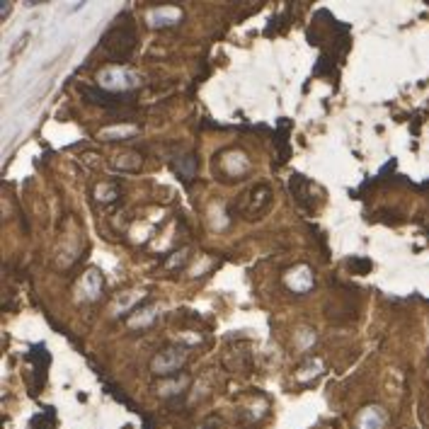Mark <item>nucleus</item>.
I'll use <instances>...</instances> for the list:
<instances>
[{
	"label": "nucleus",
	"instance_id": "1",
	"mask_svg": "<svg viewBox=\"0 0 429 429\" xmlns=\"http://www.w3.org/2000/svg\"><path fill=\"white\" fill-rule=\"evenodd\" d=\"M95 83L99 90L109 92V95H124V92H131L134 87L141 83V78L131 68L116 63V66H107V68L97 70Z\"/></svg>",
	"mask_w": 429,
	"mask_h": 429
},
{
	"label": "nucleus",
	"instance_id": "2",
	"mask_svg": "<svg viewBox=\"0 0 429 429\" xmlns=\"http://www.w3.org/2000/svg\"><path fill=\"white\" fill-rule=\"evenodd\" d=\"M187 359H190V349L185 344H168L153 354L151 374L156 379H168V376L178 374L180 369H185Z\"/></svg>",
	"mask_w": 429,
	"mask_h": 429
},
{
	"label": "nucleus",
	"instance_id": "15",
	"mask_svg": "<svg viewBox=\"0 0 429 429\" xmlns=\"http://www.w3.org/2000/svg\"><path fill=\"white\" fill-rule=\"evenodd\" d=\"M95 199L99 204H114L116 199H121V192L116 185H109V182H102V185L95 187Z\"/></svg>",
	"mask_w": 429,
	"mask_h": 429
},
{
	"label": "nucleus",
	"instance_id": "13",
	"mask_svg": "<svg viewBox=\"0 0 429 429\" xmlns=\"http://www.w3.org/2000/svg\"><path fill=\"white\" fill-rule=\"evenodd\" d=\"M175 170H178V175L185 182H190L194 178V173H197V158H194V153H185V156L178 158V163H175Z\"/></svg>",
	"mask_w": 429,
	"mask_h": 429
},
{
	"label": "nucleus",
	"instance_id": "19",
	"mask_svg": "<svg viewBox=\"0 0 429 429\" xmlns=\"http://www.w3.org/2000/svg\"><path fill=\"white\" fill-rule=\"evenodd\" d=\"M197 429H223L221 415H209V417H204V420L197 425Z\"/></svg>",
	"mask_w": 429,
	"mask_h": 429
},
{
	"label": "nucleus",
	"instance_id": "17",
	"mask_svg": "<svg viewBox=\"0 0 429 429\" xmlns=\"http://www.w3.org/2000/svg\"><path fill=\"white\" fill-rule=\"evenodd\" d=\"M139 298H141L139 291H129V293H124V296L116 298V310H119V313H129V310H131V305L139 303Z\"/></svg>",
	"mask_w": 429,
	"mask_h": 429
},
{
	"label": "nucleus",
	"instance_id": "3",
	"mask_svg": "<svg viewBox=\"0 0 429 429\" xmlns=\"http://www.w3.org/2000/svg\"><path fill=\"white\" fill-rule=\"evenodd\" d=\"M274 204V192L267 182H260L252 190L243 194V202H240V211L248 221H260Z\"/></svg>",
	"mask_w": 429,
	"mask_h": 429
},
{
	"label": "nucleus",
	"instance_id": "7",
	"mask_svg": "<svg viewBox=\"0 0 429 429\" xmlns=\"http://www.w3.org/2000/svg\"><path fill=\"white\" fill-rule=\"evenodd\" d=\"M284 284L289 286L293 293H308L315 284L313 269H310L308 264H296V267H291L289 272H286Z\"/></svg>",
	"mask_w": 429,
	"mask_h": 429
},
{
	"label": "nucleus",
	"instance_id": "6",
	"mask_svg": "<svg viewBox=\"0 0 429 429\" xmlns=\"http://www.w3.org/2000/svg\"><path fill=\"white\" fill-rule=\"evenodd\" d=\"M182 20V10L175 5H161V8H153L146 13V25L151 29H168L175 27Z\"/></svg>",
	"mask_w": 429,
	"mask_h": 429
},
{
	"label": "nucleus",
	"instance_id": "4",
	"mask_svg": "<svg viewBox=\"0 0 429 429\" xmlns=\"http://www.w3.org/2000/svg\"><path fill=\"white\" fill-rule=\"evenodd\" d=\"M104 54L114 61H126L136 49V34L131 27H112L102 39Z\"/></svg>",
	"mask_w": 429,
	"mask_h": 429
},
{
	"label": "nucleus",
	"instance_id": "8",
	"mask_svg": "<svg viewBox=\"0 0 429 429\" xmlns=\"http://www.w3.org/2000/svg\"><path fill=\"white\" fill-rule=\"evenodd\" d=\"M192 386L190 374H175L168 379H161L156 384V396L158 398H180L182 393H187V388Z\"/></svg>",
	"mask_w": 429,
	"mask_h": 429
},
{
	"label": "nucleus",
	"instance_id": "20",
	"mask_svg": "<svg viewBox=\"0 0 429 429\" xmlns=\"http://www.w3.org/2000/svg\"><path fill=\"white\" fill-rule=\"evenodd\" d=\"M0 5H3V8H0V17H3V20H5V17L10 15V10H13V3H5V0H3V3H0Z\"/></svg>",
	"mask_w": 429,
	"mask_h": 429
},
{
	"label": "nucleus",
	"instance_id": "16",
	"mask_svg": "<svg viewBox=\"0 0 429 429\" xmlns=\"http://www.w3.org/2000/svg\"><path fill=\"white\" fill-rule=\"evenodd\" d=\"M315 342H318V332L310 330V327H298L296 330V347L298 349H310Z\"/></svg>",
	"mask_w": 429,
	"mask_h": 429
},
{
	"label": "nucleus",
	"instance_id": "11",
	"mask_svg": "<svg viewBox=\"0 0 429 429\" xmlns=\"http://www.w3.org/2000/svg\"><path fill=\"white\" fill-rule=\"evenodd\" d=\"M158 313H161V308H158V305H141V308H136L126 318V325L131 327V330L148 327V325H153V322L158 320Z\"/></svg>",
	"mask_w": 429,
	"mask_h": 429
},
{
	"label": "nucleus",
	"instance_id": "9",
	"mask_svg": "<svg viewBox=\"0 0 429 429\" xmlns=\"http://www.w3.org/2000/svg\"><path fill=\"white\" fill-rule=\"evenodd\" d=\"M102 286H104L102 272L92 267L87 269L78 281V296L83 298V301H97V298L102 296Z\"/></svg>",
	"mask_w": 429,
	"mask_h": 429
},
{
	"label": "nucleus",
	"instance_id": "5",
	"mask_svg": "<svg viewBox=\"0 0 429 429\" xmlns=\"http://www.w3.org/2000/svg\"><path fill=\"white\" fill-rule=\"evenodd\" d=\"M216 170L228 180H238L243 175H248L250 170V158L245 156L243 151L238 148H228V151H221L216 156Z\"/></svg>",
	"mask_w": 429,
	"mask_h": 429
},
{
	"label": "nucleus",
	"instance_id": "10",
	"mask_svg": "<svg viewBox=\"0 0 429 429\" xmlns=\"http://www.w3.org/2000/svg\"><path fill=\"white\" fill-rule=\"evenodd\" d=\"M388 422V415L381 405H366L357 415V429H384Z\"/></svg>",
	"mask_w": 429,
	"mask_h": 429
},
{
	"label": "nucleus",
	"instance_id": "18",
	"mask_svg": "<svg viewBox=\"0 0 429 429\" xmlns=\"http://www.w3.org/2000/svg\"><path fill=\"white\" fill-rule=\"evenodd\" d=\"M134 134H136V129H134V126H114V129H107V131H102V134H99V136H102V139H126V136H134Z\"/></svg>",
	"mask_w": 429,
	"mask_h": 429
},
{
	"label": "nucleus",
	"instance_id": "14",
	"mask_svg": "<svg viewBox=\"0 0 429 429\" xmlns=\"http://www.w3.org/2000/svg\"><path fill=\"white\" fill-rule=\"evenodd\" d=\"M322 371H325V366H322L320 359H308V364H303V366L296 371V379L301 381V384H308V381L318 379Z\"/></svg>",
	"mask_w": 429,
	"mask_h": 429
},
{
	"label": "nucleus",
	"instance_id": "12",
	"mask_svg": "<svg viewBox=\"0 0 429 429\" xmlns=\"http://www.w3.org/2000/svg\"><path fill=\"white\" fill-rule=\"evenodd\" d=\"M141 161H143V158H141L139 153L126 151V153H121V156L114 158V168L121 170V173H136V170L141 168Z\"/></svg>",
	"mask_w": 429,
	"mask_h": 429
}]
</instances>
